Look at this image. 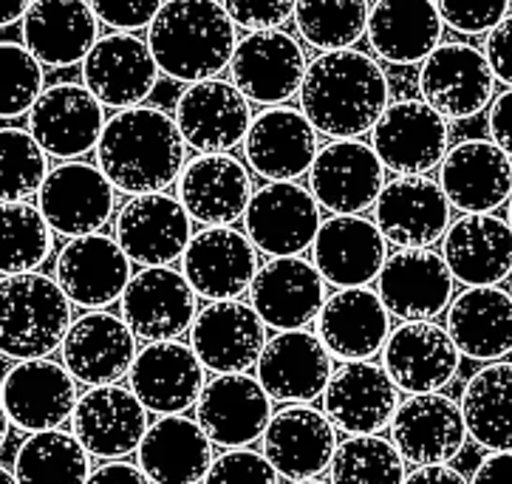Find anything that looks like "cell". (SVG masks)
<instances>
[{
  "label": "cell",
  "instance_id": "obj_1",
  "mask_svg": "<svg viewBox=\"0 0 512 484\" xmlns=\"http://www.w3.org/2000/svg\"><path fill=\"white\" fill-rule=\"evenodd\" d=\"M391 105V85L377 57L357 49L317 54L300 85V111L329 139L371 134Z\"/></svg>",
  "mask_w": 512,
  "mask_h": 484
},
{
  "label": "cell",
  "instance_id": "obj_2",
  "mask_svg": "<svg viewBox=\"0 0 512 484\" xmlns=\"http://www.w3.org/2000/svg\"><path fill=\"white\" fill-rule=\"evenodd\" d=\"M97 165L128 196L165 193L187 165V142L176 119L153 105L116 111L105 122Z\"/></svg>",
  "mask_w": 512,
  "mask_h": 484
},
{
  "label": "cell",
  "instance_id": "obj_3",
  "mask_svg": "<svg viewBox=\"0 0 512 484\" xmlns=\"http://www.w3.org/2000/svg\"><path fill=\"white\" fill-rule=\"evenodd\" d=\"M148 46L165 77L184 85L204 83L230 68L238 26L221 0H165L148 26Z\"/></svg>",
  "mask_w": 512,
  "mask_h": 484
},
{
  "label": "cell",
  "instance_id": "obj_4",
  "mask_svg": "<svg viewBox=\"0 0 512 484\" xmlns=\"http://www.w3.org/2000/svg\"><path fill=\"white\" fill-rule=\"evenodd\" d=\"M71 323V301L49 275L23 272L0 281V354L12 360L49 357L63 349Z\"/></svg>",
  "mask_w": 512,
  "mask_h": 484
},
{
  "label": "cell",
  "instance_id": "obj_5",
  "mask_svg": "<svg viewBox=\"0 0 512 484\" xmlns=\"http://www.w3.org/2000/svg\"><path fill=\"white\" fill-rule=\"evenodd\" d=\"M419 94L447 122L479 117L496 94L484 51L470 43H442L419 68Z\"/></svg>",
  "mask_w": 512,
  "mask_h": 484
},
{
  "label": "cell",
  "instance_id": "obj_6",
  "mask_svg": "<svg viewBox=\"0 0 512 484\" xmlns=\"http://www.w3.org/2000/svg\"><path fill=\"white\" fill-rule=\"evenodd\" d=\"M371 148L385 170L399 176H425L442 165L450 151V128L428 102H391L371 128Z\"/></svg>",
  "mask_w": 512,
  "mask_h": 484
},
{
  "label": "cell",
  "instance_id": "obj_7",
  "mask_svg": "<svg viewBox=\"0 0 512 484\" xmlns=\"http://www.w3.org/2000/svg\"><path fill=\"white\" fill-rule=\"evenodd\" d=\"M320 204L298 182H266L249 199L244 230L255 250L272 258L303 255L320 233Z\"/></svg>",
  "mask_w": 512,
  "mask_h": 484
},
{
  "label": "cell",
  "instance_id": "obj_8",
  "mask_svg": "<svg viewBox=\"0 0 512 484\" xmlns=\"http://www.w3.org/2000/svg\"><path fill=\"white\" fill-rule=\"evenodd\" d=\"M306 51L283 29L249 32L238 40L230 63V83L258 105H283L300 94L306 77Z\"/></svg>",
  "mask_w": 512,
  "mask_h": 484
},
{
  "label": "cell",
  "instance_id": "obj_9",
  "mask_svg": "<svg viewBox=\"0 0 512 484\" xmlns=\"http://www.w3.org/2000/svg\"><path fill=\"white\" fill-rule=\"evenodd\" d=\"M382 187L385 165L360 139H331L309 170V190L331 216H360L377 204Z\"/></svg>",
  "mask_w": 512,
  "mask_h": 484
},
{
  "label": "cell",
  "instance_id": "obj_10",
  "mask_svg": "<svg viewBox=\"0 0 512 484\" xmlns=\"http://www.w3.org/2000/svg\"><path fill=\"white\" fill-rule=\"evenodd\" d=\"M462 351L456 349L445 326L433 320H405L388 334L382 368L399 391L439 394L459 374Z\"/></svg>",
  "mask_w": 512,
  "mask_h": 484
},
{
  "label": "cell",
  "instance_id": "obj_11",
  "mask_svg": "<svg viewBox=\"0 0 512 484\" xmlns=\"http://www.w3.org/2000/svg\"><path fill=\"white\" fill-rule=\"evenodd\" d=\"M116 204V187L108 182L100 165L63 162L49 170L37 193V207L54 233L66 238L100 233L111 221Z\"/></svg>",
  "mask_w": 512,
  "mask_h": 484
},
{
  "label": "cell",
  "instance_id": "obj_12",
  "mask_svg": "<svg viewBox=\"0 0 512 484\" xmlns=\"http://www.w3.org/2000/svg\"><path fill=\"white\" fill-rule=\"evenodd\" d=\"M114 238L131 264L170 267L193 241V218L167 193L133 196L116 213Z\"/></svg>",
  "mask_w": 512,
  "mask_h": 484
},
{
  "label": "cell",
  "instance_id": "obj_13",
  "mask_svg": "<svg viewBox=\"0 0 512 484\" xmlns=\"http://www.w3.org/2000/svg\"><path fill=\"white\" fill-rule=\"evenodd\" d=\"M102 102L80 83L49 85L29 111V134L60 162H77L100 145L105 131Z\"/></svg>",
  "mask_w": 512,
  "mask_h": 484
},
{
  "label": "cell",
  "instance_id": "obj_14",
  "mask_svg": "<svg viewBox=\"0 0 512 484\" xmlns=\"http://www.w3.org/2000/svg\"><path fill=\"white\" fill-rule=\"evenodd\" d=\"M199 315L196 289L173 267H145L122 295V320L136 340L162 343L190 332Z\"/></svg>",
  "mask_w": 512,
  "mask_h": 484
},
{
  "label": "cell",
  "instance_id": "obj_15",
  "mask_svg": "<svg viewBox=\"0 0 512 484\" xmlns=\"http://www.w3.org/2000/svg\"><path fill=\"white\" fill-rule=\"evenodd\" d=\"M77 380L54 360H17L0 383V402L26 434L54 431L77 408Z\"/></svg>",
  "mask_w": 512,
  "mask_h": 484
},
{
  "label": "cell",
  "instance_id": "obj_16",
  "mask_svg": "<svg viewBox=\"0 0 512 484\" xmlns=\"http://www.w3.org/2000/svg\"><path fill=\"white\" fill-rule=\"evenodd\" d=\"M176 125L187 148L199 153H230L244 145L252 125L249 100L230 80H204L184 88L176 100Z\"/></svg>",
  "mask_w": 512,
  "mask_h": 484
},
{
  "label": "cell",
  "instance_id": "obj_17",
  "mask_svg": "<svg viewBox=\"0 0 512 484\" xmlns=\"http://www.w3.org/2000/svg\"><path fill=\"white\" fill-rule=\"evenodd\" d=\"M131 278V258L116 244V238L102 233L68 238L54 264V281L66 292L68 301L91 312L122 301Z\"/></svg>",
  "mask_w": 512,
  "mask_h": 484
},
{
  "label": "cell",
  "instance_id": "obj_18",
  "mask_svg": "<svg viewBox=\"0 0 512 484\" xmlns=\"http://www.w3.org/2000/svg\"><path fill=\"white\" fill-rule=\"evenodd\" d=\"M374 224L399 250H425L442 241L450 227V201L428 176H399L382 187Z\"/></svg>",
  "mask_w": 512,
  "mask_h": 484
},
{
  "label": "cell",
  "instance_id": "obj_19",
  "mask_svg": "<svg viewBox=\"0 0 512 484\" xmlns=\"http://www.w3.org/2000/svg\"><path fill=\"white\" fill-rule=\"evenodd\" d=\"M159 74L148 40L131 32L105 34L83 60V85L105 108L116 111L145 105Z\"/></svg>",
  "mask_w": 512,
  "mask_h": 484
},
{
  "label": "cell",
  "instance_id": "obj_20",
  "mask_svg": "<svg viewBox=\"0 0 512 484\" xmlns=\"http://www.w3.org/2000/svg\"><path fill=\"white\" fill-rule=\"evenodd\" d=\"M249 301L258 318L275 332L306 329L326 303V278L303 255L272 258L258 269L249 286Z\"/></svg>",
  "mask_w": 512,
  "mask_h": 484
},
{
  "label": "cell",
  "instance_id": "obj_21",
  "mask_svg": "<svg viewBox=\"0 0 512 484\" xmlns=\"http://www.w3.org/2000/svg\"><path fill=\"white\" fill-rule=\"evenodd\" d=\"M258 250L235 227H204L187 244L182 272L207 301H238L258 275Z\"/></svg>",
  "mask_w": 512,
  "mask_h": 484
},
{
  "label": "cell",
  "instance_id": "obj_22",
  "mask_svg": "<svg viewBox=\"0 0 512 484\" xmlns=\"http://www.w3.org/2000/svg\"><path fill=\"white\" fill-rule=\"evenodd\" d=\"M317 131L303 111L272 105L252 119L244 139L247 167L266 182H295L309 173L320 151Z\"/></svg>",
  "mask_w": 512,
  "mask_h": 484
},
{
  "label": "cell",
  "instance_id": "obj_23",
  "mask_svg": "<svg viewBox=\"0 0 512 484\" xmlns=\"http://www.w3.org/2000/svg\"><path fill=\"white\" fill-rule=\"evenodd\" d=\"M74 436L91 456L105 462L125 459L139 451L148 434V408L131 388L122 385H94L77 400L71 414Z\"/></svg>",
  "mask_w": 512,
  "mask_h": 484
},
{
  "label": "cell",
  "instance_id": "obj_24",
  "mask_svg": "<svg viewBox=\"0 0 512 484\" xmlns=\"http://www.w3.org/2000/svg\"><path fill=\"white\" fill-rule=\"evenodd\" d=\"M266 346V323L252 303L213 301L190 326V349L215 374H247Z\"/></svg>",
  "mask_w": 512,
  "mask_h": 484
},
{
  "label": "cell",
  "instance_id": "obj_25",
  "mask_svg": "<svg viewBox=\"0 0 512 484\" xmlns=\"http://www.w3.org/2000/svg\"><path fill=\"white\" fill-rule=\"evenodd\" d=\"M391 442L416 468L447 465L467 442L462 405L439 394H411L391 419Z\"/></svg>",
  "mask_w": 512,
  "mask_h": 484
},
{
  "label": "cell",
  "instance_id": "obj_26",
  "mask_svg": "<svg viewBox=\"0 0 512 484\" xmlns=\"http://www.w3.org/2000/svg\"><path fill=\"white\" fill-rule=\"evenodd\" d=\"M450 267L439 252L430 247L425 250H399L394 252L380 278L377 295L391 312V318L405 320H436L453 301Z\"/></svg>",
  "mask_w": 512,
  "mask_h": 484
},
{
  "label": "cell",
  "instance_id": "obj_27",
  "mask_svg": "<svg viewBox=\"0 0 512 484\" xmlns=\"http://www.w3.org/2000/svg\"><path fill=\"white\" fill-rule=\"evenodd\" d=\"M439 187L462 213H496L512 199V159L493 139H464L442 159Z\"/></svg>",
  "mask_w": 512,
  "mask_h": 484
},
{
  "label": "cell",
  "instance_id": "obj_28",
  "mask_svg": "<svg viewBox=\"0 0 512 484\" xmlns=\"http://www.w3.org/2000/svg\"><path fill=\"white\" fill-rule=\"evenodd\" d=\"M399 408V388L391 383L385 368L371 360L343 363L331 371L323 391V411L334 428L348 436L380 434L391 425Z\"/></svg>",
  "mask_w": 512,
  "mask_h": 484
},
{
  "label": "cell",
  "instance_id": "obj_29",
  "mask_svg": "<svg viewBox=\"0 0 512 484\" xmlns=\"http://www.w3.org/2000/svg\"><path fill=\"white\" fill-rule=\"evenodd\" d=\"M199 425L221 448H247L264 439L272 419V397L249 374H218L196 402Z\"/></svg>",
  "mask_w": 512,
  "mask_h": 484
},
{
  "label": "cell",
  "instance_id": "obj_30",
  "mask_svg": "<svg viewBox=\"0 0 512 484\" xmlns=\"http://www.w3.org/2000/svg\"><path fill=\"white\" fill-rule=\"evenodd\" d=\"M136 354V334L119 315L105 309L85 312L74 320L63 340V366L88 388L114 385L131 374Z\"/></svg>",
  "mask_w": 512,
  "mask_h": 484
},
{
  "label": "cell",
  "instance_id": "obj_31",
  "mask_svg": "<svg viewBox=\"0 0 512 484\" xmlns=\"http://www.w3.org/2000/svg\"><path fill=\"white\" fill-rule=\"evenodd\" d=\"M204 371L196 351L184 346L179 340H162V343H148L136 354L131 374V391L139 402L159 414H184L199 402L204 391Z\"/></svg>",
  "mask_w": 512,
  "mask_h": 484
},
{
  "label": "cell",
  "instance_id": "obj_32",
  "mask_svg": "<svg viewBox=\"0 0 512 484\" xmlns=\"http://www.w3.org/2000/svg\"><path fill=\"white\" fill-rule=\"evenodd\" d=\"M337 428L312 405H289L269 419L264 431V456L289 482L317 479L329 470L337 451Z\"/></svg>",
  "mask_w": 512,
  "mask_h": 484
},
{
  "label": "cell",
  "instance_id": "obj_33",
  "mask_svg": "<svg viewBox=\"0 0 512 484\" xmlns=\"http://www.w3.org/2000/svg\"><path fill=\"white\" fill-rule=\"evenodd\" d=\"M179 201L193 221L207 227H232L244 218L252 199V173L232 153H199L179 176Z\"/></svg>",
  "mask_w": 512,
  "mask_h": 484
},
{
  "label": "cell",
  "instance_id": "obj_34",
  "mask_svg": "<svg viewBox=\"0 0 512 484\" xmlns=\"http://www.w3.org/2000/svg\"><path fill=\"white\" fill-rule=\"evenodd\" d=\"M314 267L337 289H357L380 278L388 261V241L363 216H331L320 224L312 244Z\"/></svg>",
  "mask_w": 512,
  "mask_h": 484
},
{
  "label": "cell",
  "instance_id": "obj_35",
  "mask_svg": "<svg viewBox=\"0 0 512 484\" xmlns=\"http://www.w3.org/2000/svg\"><path fill=\"white\" fill-rule=\"evenodd\" d=\"M331 377V354L317 334L306 329L278 332L258 357V383L278 402L309 405L323 397Z\"/></svg>",
  "mask_w": 512,
  "mask_h": 484
},
{
  "label": "cell",
  "instance_id": "obj_36",
  "mask_svg": "<svg viewBox=\"0 0 512 484\" xmlns=\"http://www.w3.org/2000/svg\"><path fill=\"white\" fill-rule=\"evenodd\" d=\"M442 258L464 286H498L512 278V230L493 213H464L450 221Z\"/></svg>",
  "mask_w": 512,
  "mask_h": 484
},
{
  "label": "cell",
  "instance_id": "obj_37",
  "mask_svg": "<svg viewBox=\"0 0 512 484\" xmlns=\"http://www.w3.org/2000/svg\"><path fill=\"white\" fill-rule=\"evenodd\" d=\"M314 323L323 346L343 363L371 360L385 349L391 334V312L385 309L380 295L365 286L337 289L326 298Z\"/></svg>",
  "mask_w": 512,
  "mask_h": 484
},
{
  "label": "cell",
  "instance_id": "obj_38",
  "mask_svg": "<svg viewBox=\"0 0 512 484\" xmlns=\"http://www.w3.org/2000/svg\"><path fill=\"white\" fill-rule=\"evenodd\" d=\"M100 40V20L88 0H34L23 17V46L49 68L83 63Z\"/></svg>",
  "mask_w": 512,
  "mask_h": 484
},
{
  "label": "cell",
  "instance_id": "obj_39",
  "mask_svg": "<svg viewBox=\"0 0 512 484\" xmlns=\"http://www.w3.org/2000/svg\"><path fill=\"white\" fill-rule=\"evenodd\" d=\"M445 20L433 0H377L368 12V46L391 66L425 63L442 46Z\"/></svg>",
  "mask_w": 512,
  "mask_h": 484
},
{
  "label": "cell",
  "instance_id": "obj_40",
  "mask_svg": "<svg viewBox=\"0 0 512 484\" xmlns=\"http://www.w3.org/2000/svg\"><path fill=\"white\" fill-rule=\"evenodd\" d=\"M139 468L153 484H201L213 465V439L199 419L170 414L148 428L139 445Z\"/></svg>",
  "mask_w": 512,
  "mask_h": 484
},
{
  "label": "cell",
  "instance_id": "obj_41",
  "mask_svg": "<svg viewBox=\"0 0 512 484\" xmlns=\"http://www.w3.org/2000/svg\"><path fill=\"white\" fill-rule=\"evenodd\" d=\"M445 329L462 357L496 363L512 354V295L498 286H467L447 306Z\"/></svg>",
  "mask_w": 512,
  "mask_h": 484
},
{
  "label": "cell",
  "instance_id": "obj_42",
  "mask_svg": "<svg viewBox=\"0 0 512 484\" xmlns=\"http://www.w3.org/2000/svg\"><path fill=\"white\" fill-rule=\"evenodd\" d=\"M467 436L487 451H512V363L496 360L476 371L462 391Z\"/></svg>",
  "mask_w": 512,
  "mask_h": 484
},
{
  "label": "cell",
  "instance_id": "obj_43",
  "mask_svg": "<svg viewBox=\"0 0 512 484\" xmlns=\"http://www.w3.org/2000/svg\"><path fill=\"white\" fill-rule=\"evenodd\" d=\"M20 484H85L91 476V453L74 434L60 428L32 434L15 456Z\"/></svg>",
  "mask_w": 512,
  "mask_h": 484
},
{
  "label": "cell",
  "instance_id": "obj_44",
  "mask_svg": "<svg viewBox=\"0 0 512 484\" xmlns=\"http://www.w3.org/2000/svg\"><path fill=\"white\" fill-rule=\"evenodd\" d=\"M51 230L40 207L0 201V275L37 272L51 255Z\"/></svg>",
  "mask_w": 512,
  "mask_h": 484
},
{
  "label": "cell",
  "instance_id": "obj_45",
  "mask_svg": "<svg viewBox=\"0 0 512 484\" xmlns=\"http://www.w3.org/2000/svg\"><path fill=\"white\" fill-rule=\"evenodd\" d=\"M368 0H298V34L320 54L354 49L368 29Z\"/></svg>",
  "mask_w": 512,
  "mask_h": 484
},
{
  "label": "cell",
  "instance_id": "obj_46",
  "mask_svg": "<svg viewBox=\"0 0 512 484\" xmlns=\"http://www.w3.org/2000/svg\"><path fill=\"white\" fill-rule=\"evenodd\" d=\"M331 484H405V459L380 434L348 436L331 459Z\"/></svg>",
  "mask_w": 512,
  "mask_h": 484
},
{
  "label": "cell",
  "instance_id": "obj_47",
  "mask_svg": "<svg viewBox=\"0 0 512 484\" xmlns=\"http://www.w3.org/2000/svg\"><path fill=\"white\" fill-rule=\"evenodd\" d=\"M49 176V153L23 128H0V201H26Z\"/></svg>",
  "mask_w": 512,
  "mask_h": 484
},
{
  "label": "cell",
  "instance_id": "obj_48",
  "mask_svg": "<svg viewBox=\"0 0 512 484\" xmlns=\"http://www.w3.org/2000/svg\"><path fill=\"white\" fill-rule=\"evenodd\" d=\"M43 91V63L23 43L0 40V119L29 114Z\"/></svg>",
  "mask_w": 512,
  "mask_h": 484
},
{
  "label": "cell",
  "instance_id": "obj_49",
  "mask_svg": "<svg viewBox=\"0 0 512 484\" xmlns=\"http://www.w3.org/2000/svg\"><path fill=\"white\" fill-rule=\"evenodd\" d=\"M281 476L264 453L232 448L215 456L201 484H278Z\"/></svg>",
  "mask_w": 512,
  "mask_h": 484
},
{
  "label": "cell",
  "instance_id": "obj_50",
  "mask_svg": "<svg viewBox=\"0 0 512 484\" xmlns=\"http://www.w3.org/2000/svg\"><path fill=\"white\" fill-rule=\"evenodd\" d=\"M439 15L459 34H487L510 15V0H433Z\"/></svg>",
  "mask_w": 512,
  "mask_h": 484
},
{
  "label": "cell",
  "instance_id": "obj_51",
  "mask_svg": "<svg viewBox=\"0 0 512 484\" xmlns=\"http://www.w3.org/2000/svg\"><path fill=\"white\" fill-rule=\"evenodd\" d=\"M232 23L247 32H272L295 20L298 0H221Z\"/></svg>",
  "mask_w": 512,
  "mask_h": 484
},
{
  "label": "cell",
  "instance_id": "obj_52",
  "mask_svg": "<svg viewBox=\"0 0 512 484\" xmlns=\"http://www.w3.org/2000/svg\"><path fill=\"white\" fill-rule=\"evenodd\" d=\"M100 23L114 32H139L148 29L162 12L165 0H88Z\"/></svg>",
  "mask_w": 512,
  "mask_h": 484
},
{
  "label": "cell",
  "instance_id": "obj_53",
  "mask_svg": "<svg viewBox=\"0 0 512 484\" xmlns=\"http://www.w3.org/2000/svg\"><path fill=\"white\" fill-rule=\"evenodd\" d=\"M484 57L498 83L512 88V15H507L496 29L487 32L484 40Z\"/></svg>",
  "mask_w": 512,
  "mask_h": 484
},
{
  "label": "cell",
  "instance_id": "obj_54",
  "mask_svg": "<svg viewBox=\"0 0 512 484\" xmlns=\"http://www.w3.org/2000/svg\"><path fill=\"white\" fill-rule=\"evenodd\" d=\"M487 128H490V139L496 142L501 151L512 159V88L501 91L493 97L490 108H487Z\"/></svg>",
  "mask_w": 512,
  "mask_h": 484
},
{
  "label": "cell",
  "instance_id": "obj_55",
  "mask_svg": "<svg viewBox=\"0 0 512 484\" xmlns=\"http://www.w3.org/2000/svg\"><path fill=\"white\" fill-rule=\"evenodd\" d=\"M85 484H153L145 476V470L131 462H122V459H111L97 470H91L88 482Z\"/></svg>",
  "mask_w": 512,
  "mask_h": 484
},
{
  "label": "cell",
  "instance_id": "obj_56",
  "mask_svg": "<svg viewBox=\"0 0 512 484\" xmlns=\"http://www.w3.org/2000/svg\"><path fill=\"white\" fill-rule=\"evenodd\" d=\"M470 484H512V451H490L473 470Z\"/></svg>",
  "mask_w": 512,
  "mask_h": 484
},
{
  "label": "cell",
  "instance_id": "obj_57",
  "mask_svg": "<svg viewBox=\"0 0 512 484\" xmlns=\"http://www.w3.org/2000/svg\"><path fill=\"white\" fill-rule=\"evenodd\" d=\"M405 484H470L459 470L450 465H425L416 468L411 476H405Z\"/></svg>",
  "mask_w": 512,
  "mask_h": 484
},
{
  "label": "cell",
  "instance_id": "obj_58",
  "mask_svg": "<svg viewBox=\"0 0 512 484\" xmlns=\"http://www.w3.org/2000/svg\"><path fill=\"white\" fill-rule=\"evenodd\" d=\"M34 0H0V29L23 23L26 12L32 9Z\"/></svg>",
  "mask_w": 512,
  "mask_h": 484
},
{
  "label": "cell",
  "instance_id": "obj_59",
  "mask_svg": "<svg viewBox=\"0 0 512 484\" xmlns=\"http://www.w3.org/2000/svg\"><path fill=\"white\" fill-rule=\"evenodd\" d=\"M9 425H12V419H9L3 402H0V451H3V445H6V439H9Z\"/></svg>",
  "mask_w": 512,
  "mask_h": 484
},
{
  "label": "cell",
  "instance_id": "obj_60",
  "mask_svg": "<svg viewBox=\"0 0 512 484\" xmlns=\"http://www.w3.org/2000/svg\"><path fill=\"white\" fill-rule=\"evenodd\" d=\"M0 484H20V482H17L15 473H12V470L0 468Z\"/></svg>",
  "mask_w": 512,
  "mask_h": 484
},
{
  "label": "cell",
  "instance_id": "obj_61",
  "mask_svg": "<svg viewBox=\"0 0 512 484\" xmlns=\"http://www.w3.org/2000/svg\"><path fill=\"white\" fill-rule=\"evenodd\" d=\"M507 224H510V230H512V199L507 201Z\"/></svg>",
  "mask_w": 512,
  "mask_h": 484
},
{
  "label": "cell",
  "instance_id": "obj_62",
  "mask_svg": "<svg viewBox=\"0 0 512 484\" xmlns=\"http://www.w3.org/2000/svg\"><path fill=\"white\" fill-rule=\"evenodd\" d=\"M292 484H326V482H317V479H303V482H292Z\"/></svg>",
  "mask_w": 512,
  "mask_h": 484
},
{
  "label": "cell",
  "instance_id": "obj_63",
  "mask_svg": "<svg viewBox=\"0 0 512 484\" xmlns=\"http://www.w3.org/2000/svg\"><path fill=\"white\" fill-rule=\"evenodd\" d=\"M510 295H512V286H510Z\"/></svg>",
  "mask_w": 512,
  "mask_h": 484
}]
</instances>
